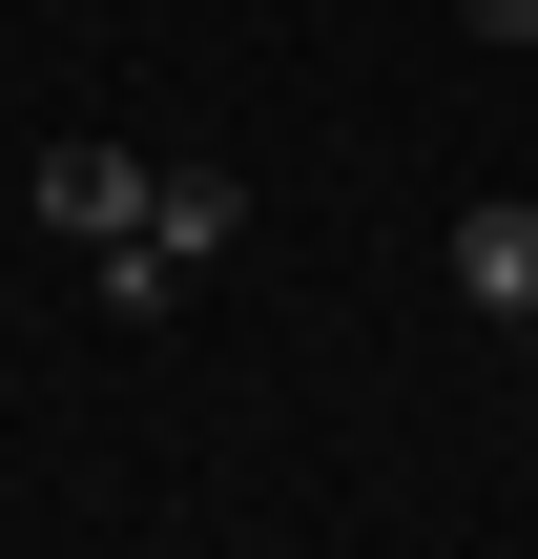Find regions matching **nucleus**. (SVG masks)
Instances as JSON below:
<instances>
[{
    "label": "nucleus",
    "mask_w": 538,
    "mask_h": 559,
    "mask_svg": "<svg viewBox=\"0 0 538 559\" xmlns=\"http://www.w3.org/2000/svg\"><path fill=\"white\" fill-rule=\"evenodd\" d=\"M41 228H83V249H124V228H145V145H104V124H62V145H41Z\"/></svg>",
    "instance_id": "f257e3e1"
},
{
    "label": "nucleus",
    "mask_w": 538,
    "mask_h": 559,
    "mask_svg": "<svg viewBox=\"0 0 538 559\" xmlns=\"http://www.w3.org/2000/svg\"><path fill=\"white\" fill-rule=\"evenodd\" d=\"M456 290H477V332H518V311H538V207H518V187L456 207Z\"/></svg>",
    "instance_id": "f03ea898"
},
{
    "label": "nucleus",
    "mask_w": 538,
    "mask_h": 559,
    "mask_svg": "<svg viewBox=\"0 0 538 559\" xmlns=\"http://www.w3.org/2000/svg\"><path fill=\"white\" fill-rule=\"evenodd\" d=\"M228 228H249L228 166H145V249H166V270H228Z\"/></svg>",
    "instance_id": "7ed1b4c3"
},
{
    "label": "nucleus",
    "mask_w": 538,
    "mask_h": 559,
    "mask_svg": "<svg viewBox=\"0 0 538 559\" xmlns=\"http://www.w3.org/2000/svg\"><path fill=\"white\" fill-rule=\"evenodd\" d=\"M187 290H207V270H166V249H145V228H124V249H104V311H124V332H166V311H187Z\"/></svg>",
    "instance_id": "20e7f679"
},
{
    "label": "nucleus",
    "mask_w": 538,
    "mask_h": 559,
    "mask_svg": "<svg viewBox=\"0 0 538 559\" xmlns=\"http://www.w3.org/2000/svg\"><path fill=\"white\" fill-rule=\"evenodd\" d=\"M456 21H477V41H538V0H456Z\"/></svg>",
    "instance_id": "39448f33"
},
{
    "label": "nucleus",
    "mask_w": 538,
    "mask_h": 559,
    "mask_svg": "<svg viewBox=\"0 0 538 559\" xmlns=\"http://www.w3.org/2000/svg\"><path fill=\"white\" fill-rule=\"evenodd\" d=\"M518 373H538V311H518Z\"/></svg>",
    "instance_id": "423d86ee"
}]
</instances>
